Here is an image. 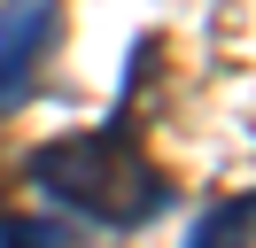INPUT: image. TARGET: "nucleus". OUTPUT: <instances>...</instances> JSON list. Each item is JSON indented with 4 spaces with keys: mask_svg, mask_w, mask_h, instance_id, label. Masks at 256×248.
I'll list each match as a JSON object with an SVG mask.
<instances>
[{
    "mask_svg": "<svg viewBox=\"0 0 256 248\" xmlns=\"http://www.w3.org/2000/svg\"><path fill=\"white\" fill-rule=\"evenodd\" d=\"M32 186H47L54 202H70L78 217L94 225H148V217L171 210V178L148 163V148L132 140L124 116H109L101 132H70V140H47L32 155Z\"/></svg>",
    "mask_w": 256,
    "mask_h": 248,
    "instance_id": "nucleus-1",
    "label": "nucleus"
},
{
    "mask_svg": "<svg viewBox=\"0 0 256 248\" xmlns=\"http://www.w3.org/2000/svg\"><path fill=\"white\" fill-rule=\"evenodd\" d=\"M0 240H16V248H62V232L54 225H0Z\"/></svg>",
    "mask_w": 256,
    "mask_h": 248,
    "instance_id": "nucleus-4",
    "label": "nucleus"
},
{
    "mask_svg": "<svg viewBox=\"0 0 256 248\" xmlns=\"http://www.w3.org/2000/svg\"><path fill=\"white\" fill-rule=\"evenodd\" d=\"M248 217H256V202H248V194L218 202V210H202V225L186 232V248H248Z\"/></svg>",
    "mask_w": 256,
    "mask_h": 248,
    "instance_id": "nucleus-3",
    "label": "nucleus"
},
{
    "mask_svg": "<svg viewBox=\"0 0 256 248\" xmlns=\"http://www.w3.org/2000/svg\"><path fill=\"white\" fill-rule=\"evenodd\" d=\"M54 31H62V0H0V116L32 101Z\"/></svg>",
    "mask_w": 256,
    "mask_h": 248,
    "instance_id": "nucleus-2",
    "label": "nucleus"
}]
</instances>
